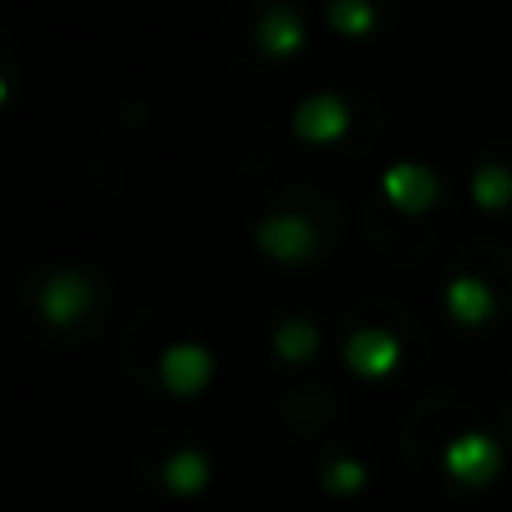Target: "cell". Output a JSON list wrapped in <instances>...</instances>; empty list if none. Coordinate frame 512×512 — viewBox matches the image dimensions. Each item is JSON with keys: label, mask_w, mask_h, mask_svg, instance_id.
I'll return each instance as SVG.
<instances>
[{"label": "cell", "mask_w": 512, "mask_h": 512, "mask_svg": "<svg viewBox=\"0 0 512 512\" xmlns=\"http://www.w3.org/2000/svg\"><path fill=\"white\" fill-rule=\"evenodd\" d=\"M324 14L342 36H369L373 23H378V5L373 0H328Z\"/></svg>", "instance_id": "cell-13"}, {"label": "cell", "mask_w": 512, "mask_h": 512, "mask_svg": "<svg viewBox=\"0 0 512 512\" xmlns=\"http://www.w3.org/2000/svg\"><path fill=\"white\" fill-rule=\"evenodd\" d=\"M346 355V369L360 373V378H387L391 369L400 364V337L387 333V328L369 324V328H355L342 346Z\"/></svg>", "instance_id": "cell-6"}, {"label": "cell", "mask_w": 512, "mask_h": 512, "mask_svg": "<svg viewBox=\"0 0 512 512\" xmlns=\"http://www.w3.org/2000/svg\"><path fill=\"white\" fill-rule=\"evenodd\" d=\"M441 468L450 472L459 486H486V481H495L499 468H504V445L490 432H481V427H468V432L445 441Z\"/></svg>", "instance_id": "cell-2"}, {"label": "cell", "mask_w": 512, "mask_h": 512, "mask_svg": "<svg viewBox=\"0 0 512 512\" xmlns=\"http://www.w3.org/2000/svg\"><path fill=\"white\" fill-rule=\"evenodd\" d=\"M364 477H369V468L360 459H351V454H337V459H328L319 468V481H324L328 495H351V490L364 486Z\"/></svg>", "instance_id": "cell-14"}, {"label": "cell", "mask_w": 512, "mask_h": 512, "mask_svg": "<svg viewBox=\"0 0 512 512\" xmlns=\"http://www.w3.org/2000/svg\"><path fill=\"white\" fill-rule=\"evenodd\" d=\"M445 310H450L459 324L481 328L499 310V297H495V288H490V279L459 270V274H450V279H445Z\"/></svg>", "instance_id": "cell-8"}, {"label": "cell", "mask_w": 512, "mask_h": 512, "mask_svg": "<svg viewBox=\"0 0 512 512\" xmlns=\"http://www.w3.org/2000/svg\"><path fill=\"white\" fill-rule=\"evenodd\" d=\"M256 248H261L270 261H283V265H297V261H310L319 248V230L306 221L301 212H270L256 221L252 230Z\"/></svg>", "instance_id": "cell-3"}, {"label": "cell", "mask_w": 512, "mask_h": 512, "mask_svg": "<svg viewBox=\"0 0 512 512\" xmlns=\"http://www.w3.org/2000/svg\"><path fill=\"white\" fill-rule=\"evenodd\" d=\"M158 369H162V382H167L176 396H194V391L212 378V351H207L203 342H194V337H180V342H171L167 351H162Z\"/></svg>", "instance_id": "cell-7"}, {"label": "cell", "mask_w": 512, "mask_h": 512, "mask_svg": "<svg viewBox=\"0 0 512 512\" xmlns=\"http://www.w3.org/2000/svg\"><path fill=\"white\" fill-rule=\"evenodd\" d=\"M382 194L400 207V212H427L441 198V176L418 158H400L382 171Z\"/></svg>", "instance_id": "cell-5"}, {"label": "cell", "mask_w": 512, "mask_h": 512, "mask_svg": "<svg viewBox=\"0 0 512 512\" xmlns=\"http://www.w3.org/2000/svg\"><path fill=\"white\" fill-rule=\"evenodd\" d=\"M256 45H261L265 54H274V59L301 50V45H306V18H301V9L265 5L261 14H256Z\"/></svg>", "instance_id": "cell-9"}, {"label": "cell", "mask_w": 512, "mask_h": 512, "mask_svg": "<svg viewBox=\"0 0 512 512\" xmlns=\"http://www.w3.org/2000/svg\"><path fill=\"white\" fill-rule=\"evenodd\" d=\"M346 126H351V104H346L337 90H310V95H301L297 108H292V131L310 144L342 140Z\"/></svg>", "instance_id": "cell-4"}, {"label": "cell", "mask_w": 512, "mask_h": 512, "mask_svg": "<svg viewBox=\"0 0 512 512\" xmlns=\"http://www.w3.org/2000/svg\"><path fill=\"white\" fill-rule=\"evenodd\" d=\"M468 189L486 212H508L512 207V167L499 158H481L477 167H472Z\"/></svg>", "instance_id": "cell-12"}, {"label": "cell", "mask_w": 512, "mask_h": 512, "mask_svg": "<svg viewBox=\"0 0 512 512\" xmlns=\"http://www.w3.org/2000/svg\"><path fill=\"white\" fill-rule=\"evenodd\" d=\"M162 481H167L176 495H198V490L212 481V459H207L198 445H180V450H171V459L162 463Z\"/></svg>", "instance_id": "cell-11"}, {"label": "cell", "mask_w": 512, "mask_h": 512, "mask_svg": "<svg viewBox=\"0 0 512 512\" xmlns=\"http://www.w3.org/2000/svg\"><path fill=\"white\" fill-rule=\"evenodd\" d=\"M270 346H274V355H279V360H288V364L310 360V355H315V346H319V324H315V319H306V315L274 319Z\"/></svg>", "instance_id": "cell-10"}, {"label": "cell", "mask_w": 512, "mask_h": 512, "mask_svg": "<svg viewBox=\"0 0 512 512\" xmlns=\"http://www.w3.org/2000/svg\"><path fill=\"white\" fill-rule=\"evenodd\" d=\"M99 297V283L90 270L81 265H59V270L45 274V283L36 288V310H41L50 324H77L81 315H90Z\"/></svg>", "instance_id": "cell-1"}, {"label": "cell", "mask_w": 512, "mask_h": 512, "mask_svg": "<svg viewBox=\"0 0 512 512\" xmlns=\"http://www.w3.org/2000/svg\"><path fill=\"white\" fill-rule=\"evenodd\" d=\"M5 99H9V77L0 72V104H5Z\"/></svg>", "instance_id": "cell-15"}]
</instances>
